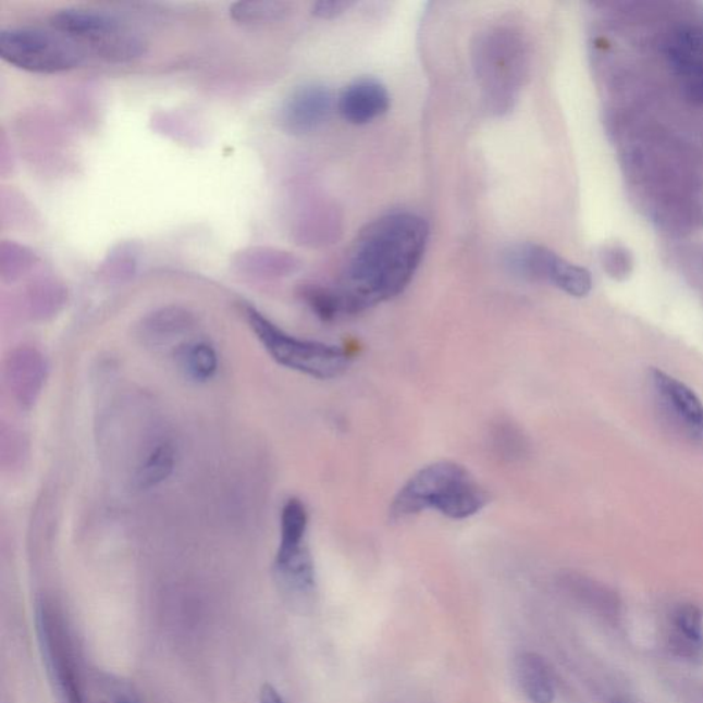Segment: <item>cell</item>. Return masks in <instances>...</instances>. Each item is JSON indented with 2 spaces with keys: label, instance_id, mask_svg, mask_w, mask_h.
I'll list each match as a JSON object with an SVG mask.
<instances>
[{
  "label": "cell",
  "instance_id": "cell-1",
  "mask_svg": "<svg viewBox=\"0 0 703 703\" xmlns=\"http://www.w3.org/2000/svg\"><path fill=\"white\" fill-rule=\"evenodd\" d=\"M429 225L416 213L385 214L350 246L335 291L344 317L367 311L406 291L421 264Z\"/></svg>",
  "mask_w": 703,
  "mask_h": 703
},
{
  "label": "cell",
  "instance_id": "cell-2",
  "mask_svg": "<svg viewBox=\"0 0 703 703\" xmlns=\"http://www.w3.org/2000/svg\"><path fill=\"white\" fill-rule=\"evenodd\" d=\"M490 493L466 469L453 460H440L417 471L393 497L390 517L404 521L435 510L451 519H467L484 510Z\"/></svg>",
  "mask_w": 703,
  "mask_h": 703
},
{
  "label": "cell",
  "instance_id": "cell-3",
  "mask_svg": "<svg viewBox=\"0 0 703 703\" xmlns=\"http://www.w3.org/2000/svg\"><path fill=\"white\" fill-rule=\"evenodd\" d=\"M473 64L486 109L502 115L514 108L529 72L527 40L510 26L484 30L473 45Z\"/></svg>",
  "mask_w": 703,
  "mask_h": 703
},
{
  "label": "cell",
  "instance_id": "cell-4",
  "mask_svg": "<svg viewBox=\"0 0 703 703\" xmlns=\"http://www.w3.org/2000/svg\"><path fill=\"white\" fill-rule=\"evenodd\" d=\"M245 314L250 329L271 358L286 369L317 380H333L349 369L354 358L344 346L295 337L283 332L254 307H246Z\"/></svg>",
  "mask_w": 703,
  "mask_h": 703
},
{
  "label": "cell",
  "instance_id": "cell-5",
  "mask_svg": "<svg viewBox=\"0 0 703 703\" xmlns=\"http://www.w3.org/2000/svg\"><path fill=\"white\" fill-rule=\"evenodd\" d=\"M52 29L71 36L88 54L112 62L133 61L146 52L139 34L112 14L91 9H64L51 15Z\"/></svg>",
  "mask_w": 703,
  "mask_h": 703
},
{
  "label": "cell",
  "instance_id": "cell-6",
  "mask_svg": "<svg viewBox=\"0 0 703 703\" xmlns=\"http://www.w3.org/2000/svg\"><path fill=\"white\" fill-rule=\"evenodd\" d=\"M88 52L77 40L57 29L18 26L0 33V57L20 70L60 73L83 64Z\"/></svg>",
  "mask_w": 703,
  "mask_h": 703
},
{
  "label": "cell",
  "instance_id": "cell-7",
  "mask_svg": "<svg viewBox=\"0 0 703 703\" xmlns=\"http://www.w3.org/2000/svg\"><path fill=\"white\" fill-rule=\"evenodd\" d=\"M333 108L332 91L320 84L298 87L283 103L281 123L292 134H307L329 118Z\"/></svg>",
  "mask_w": 703,
  "mask_h": 703
},
{
  "label": "cell",
  "instance_id": "cell-8",
  "mask_svg": "<svg viewBox=\"0 0 703 703\" xmlns=\"http://www.w3.org/2000/svg\"><path fill=\"white\" fill-rule=\"evenodd\" d=\"M391 104L390 92L384 84L361 78L349 84L338 98V112L346 122L361 125L374 122L387 112Z\"/></svg>",
  "mask_w": 703,
  "mask_h": 703
},
{
  "label": "cell",
  "instance_id": "cell-9",
  "mask_svg": "<svg viewBox=\"0 0 703 703\" xmlns=\"http://www.w3.org/2000/svg\"><path fill=\"white\" fill-rule=\"evenodd\" d=\"M10 390L23 406H30L38 397L46 381V365L38 351L21 349L9 359Z\"/></svg>",
  "mask_w": 703,
  "mask_h": 703
},
{
  "label": "cell",
  "instance_id": "cell-10",
  "mask_svg": "<svg viewBox=\"0 0 703 703\" xmlns=\"http://www.w3.org/2000/svg\"><path fill=\"white\" fill-rule=\"evenodd\" d=\"M516 679L519 690L531 703H553L556 684L547 661L532 652H523L516 658Z\"/></svg>",
  "mask_w": 703,
  "mask_h": 703
},
{
  "label": "cell",
  "instance_id": "cell-11",
  "mask_svg": "<svg viewBox=\"0 0 703 703\" xmlns=\"http://www.w3.org/2000/svg\"><path fill=\"white\" fill-rule=\"evenodd\" d=\"M234 266L249 276L274 280L293 274L298 269V260L288 251L256 246L235 255Z\"/></svg>",
  "mask_w": 703,
  "mask_h": 703
},
{
  "label": "cell",
  "instance_id": "cell-12",
  "mask_svg": "<svg viewBox=\"0 0 703 703\" xmlns=\"http://www.w3.org/2000/svg\"><path fill=\"white\" fill-rule=\"evenodd\" d=\"M653 380L661 395L676 414L703 437V404L695 393L683 382L657 369L653 370Z\"/></svg>",
  "mask_w": 703,
  "mask_h": 703
},
{
  "label": "cell",
  "instance_id": "cell-13",
  "mask_svg": "<svg viewBox=\"0 0 703 703\" xmlns=\"http://www.w3.org/2000/svg\"><path fill=\"white\" fill-rule=\"evenodd\" d=\"M556 257L554 251L536 244L514 245L505 254V264L521 280L548 281Z\"/></svg>",
  "mask_w": 703,
  "mask_h": 703
},
{
  "label": "cell",
  "instance_id": "cell-14",
  "mask_svg": "<svg viewBox=\"0 0 703 703\" xmlns=\"http://www.w3.org/2000/svg\"><path fill=\"white\" fill-rule=\"evenodd\" d=\"M492 453L507 464H517L528 458L531 444L521 428L511 421H499L493 424L490 432Z\"/></svg>",
  "mask_w": 703,
  "mask_h": 703
},
{
  "label": "cell",
  "instance_id": "cell-15",
  "mask_svg": "<svg viewBox=\"0 0 703 703\" xmlns=\"http://www.w3.org/2000/svg\"><path fill=\"white\" fill-rule=\"evenodd\" d=\"M175 465V448L168 443L157 445L136 470L135 486L146 491L162 484L173 473Z\"/></svg>",
  "mask_w": 703,
  "mask_h": 703
},
{
  "label": "cell",
  "instance_id": "cell-16",
  "mask_svg": "<svg viewBox=\"0 0 703 703\" xmlns=\"http://www.w3.org/2000/svg\"><path fill=\"white\" fill-rule=\"evenodd\" d=\"M676 633L674 646L681 655H692L703 642V616L701 608L684 603L674 614Z\"/></svg>",
  "mask_w": 703,
  "mask_h": 703
},
{
  "label": "cell",
  "instance_id": "cell-17",
  "mask_svg": "<svg viewBox=\"0 0 703 703\" xmlns=\"http://www.w3.org/2000/svg\"><path fill=\"white\" fill-rule=\"evenodd\" d=\"M180 363L185 374L196 382H207L217 374L219 358L217 350L205 341H194L181 348Z\"/></svg>",
  "mask_w": 703,
  "mask_h": 703
},
{
  "label": "cell",
  "instance_id": "cell-18",
  "mask_svg": "<svg viewBox=\"0 0 703 703\" xmlns=\"http://www.w3.org/2000/svg\"><path fill=\"white\" fill-rule=\"evenodd\" d=\"M291 10V4L286 2H237L231 4L230 15L231 18L240 25H260L272 23V21L281 20Z\"/></svg>",
  "mask_w": 703,
  "mask_h": 703
},
{
  "label": "cell",
  "instance_id": "cell-19",
  "mask_svg": "<svg viewBox=\"0 0 703 703\" xmlns=\"http://www.w3.org/2000/svg\"><path fill=\"white\" fill-rule=\"evenodd\" d=\"M550 282H553L560 291L574 297H584L592 288V278L589 271L582 267L556 257L551 270Z\"/></svg>",
  "mask_w": 703,
  "mask_h": 703
},
{
  "label": "cell",
  "instance_id": "cell-20",
  "mask_svg": "<svg viewBox=\"0 0 703 703\" xmlns=\"http://www.w3.org/2000/svg\"><path fill=\"white\" fill-rule=\"evenodd\" d=\"M192 322V313H188L185 309L177 307L162 308L146 319L145 329L150 337H173V334H180L190 328Z\"/></svg>",
  "mask_w": 703,
  "mask_h": 703
},
{
  "label": "cell",
  "instance_id": "cell-21",
  "mask_svg": "<svg viewBox=\"0 0 703 703\" xmlns=\"http://www.w3.org/2000/svg\"><path fill=\"white\" fill-rule=\"evenodd\" d=\"M303 300L323 322H334L344 317L337 291L334 287L308 285L301 288Z\"/></svg>",
  "mask_w": 703,
  "mask_h": 703
},
{
  "label": "cell",
  "instance_id": "cell-22",
  "mask_svg": "<svg viewBox=\"0 0 703 703\" xmlns=\"http://www.w3.org/2000/svg\"><path fill=\"white\" fill-rule=\"evenodd\" d=\"M568 585L581 601L589 603L592 608L601 612L603 616L614 617L618 613L617 597L594 582L582 579V577H569Z\"/></svg>",
  "mask_w": 703,
  "mask_h": 703
},
{
  "label": "cell",
  "instance_id": "cell-23",
  "mask_svg": "<svg viewBox=\"0 0 703 703\" xmlns=\"http://www.w3.org/2000/svg\"><path fill=\"white\" fill-rule=\"evenodd\" d=\"M36 261V256L33 251L13 243H3L0 249V271L3 278L20 276L21 272H25L33 267Z\"/></svg>",
  "mask_w": 703,
  "mask_h": 703
},
{
  "label": "cell",
  "instance_id": "cell-24",
  "mask_svg": "<svg viewBox=\"0 0 703 703\" xmlns=\"http://www.w3.org/2000/svg\"><path fill=\"white\" fill-rule=\"evenodd\" d=\"M603 267L608 275L621 280L626 278L632 270V257L626 249L618 248V246H610L601 254Z\"/></svg>",
  "mask_w": 703,
  "mask_h": 703
},
{
  "label": "cell",
  "instance_id": "cell-25",
  "mask_svg": "<svg viewBox=\"0 0 703 703\" xmlns=\"http://www.w3.org/2000/svg\"><path fill=\"white\" fill-rule=\"evenodd\" d=\"M350 7V2H343V0H322L313 4L312 13L319 18H334Z\"/></svg>",
  "mask_w": 703,
  "mask_h": 703
},
{
  "label": "cell",
  "instance_id": "cell-26",
  "mask_svg": "<svg viewBox=\"0 0 703 703\" xmlns=\"http://www.w3.org/2000/svg\"><path fill=\"white\" fill-rule=\"evenodd\" d=\"M260 703H285L274 687L266 686L261 691Z\"/></svg>",
  "mask_w": 703,
  "mask_h": 703
},
{
  "label": "cell",
  "instance_id": "cell-27",
  "mask_svg": "<svg viewBox=\"0 0 703 703\" xmlns=\"http://www.w3.org/2000/svg\"><path fill=\"white\" fill-rule=\"evenodd\" d=\"M114 703H139V701L130 690H122L115 695Z\"/></svg>",
  "mask_w": 703,
  "mask_h": 703
},
{
  "label": "cell",
  "instance_id": "cell-28",
  "mask_svg": "<svg viewBox=\"0 0 703 703\" xmlns=\"http://www.w3.org/2000/svg\"><path fill=\"white\" fill-rule=\"evenodd\" d=\"M613 703H627V702H622V701H616V702H613Z\"/></svg>",
  "mask_w": 703,
  "mask_h": 703
}]
</instances>
